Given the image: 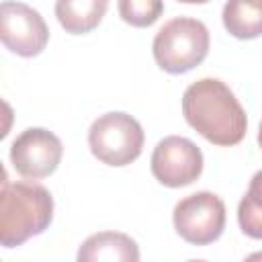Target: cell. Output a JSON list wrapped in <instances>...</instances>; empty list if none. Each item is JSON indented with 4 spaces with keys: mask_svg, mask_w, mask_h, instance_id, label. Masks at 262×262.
I'll return each instance as SVG.
<instances>
[{
    "mask_svg": "<svg viewBox=\"0 0 262 262\" xmlns=\"http://www.w3.org/2000/svg\"><path fill=\"white\" fill-rule=\"evenodd\" d=\"M182 115L213 145L229 147L246 137V111L229 86L217 78H201L184 90Z\"/></svg>",
    "mask_w": 262,
    "mask_h": 262,
    "instance_id": "1",
    "label": "cell"
},
{
    "mask_svg": "<svg viewBox=\"0 0 262 262\" xmlns=\"http://www.w3.org/2000/svg\"><path fill=\"white\" fill-rule=\"evenodd\" d=\"M53 219V196L37 182H2L0 194V244L23 246L29 237L43 233Z\"/></svg>",
    "mask_w": 262,
    "mask_h": 262,
    "instance_id": "2",
    "label": "cell"
},
{
    "mask_svg": "<svg viewBox=\"0 0 262 262\" xmlns=\"http://www.w3.org/2000/svg\"><path fill=\"white\" fill-rule=\"evenodd\" d=\"M209 29L190 16L168 20L154 37L151 49L156 63L168 74H184L209 53Z\"/></svg>",
    "mask_w": 262,
    "mask_h": 262,
    "instance_id": "3",
    "label": "cell"
},
{
    "mask_svg": "<svg viewBox=\"0 0 262 262\" xmlns=\"http://www.w3.org/2000/svg\"><path fill=\"white\" fill-rule=\"evenodd\" d=\"M143 129L127 113L100 115L88 129V145L96 160L106 166H127L143 149Z\"/></svg>",
    "mask_w": 262,
    "mask_h": 262,
    "instance_id": "4",
    "label": "cell"
},
{
    "mask_svg": "<svg viewBox=\"0 0 262 262\" xmlns=\"http://www.w3.org/2000/svg\"><path fill=\"white\" fill-rule=\"evenodd\" d=\"M172 221L184 242L192 246L213 244L225 229V203L209 190L188 194L176 203Z\"/></svg>",
    "mask_w": 262,
    "mask_h": 262,
    "instance_id": "5",
    "label": "cell"
},
{
    "mask_svg": "<svg viewBox=\"0 0 262 262\" xmlns=\"http://www.w3.org/2000/svg\"><path fill=\"white\" fill-rule=\"evenodd\" d=\"M0 39L8 51L20 57H35L45 49L49 29L29 4L4 0L0 4Z\"/></svg>",
    "mask_w": 262,
    "mask_h": 262,
    "instance_id": "6",
    "label": "cell"
},
{
    "mask_svg": "<svg viewBox=\"0 0 262 262\" xmlns=\"http://www.w3.org/2000/svg\"><path fill=\"white\" fill-rule=\"evenodd\" d=\"M203 172V154L199 145L180 135H170L158 141L151 154L154 178L168 186L180 188L192 184Z\"/></svg>",
    "mask_w": 262,
    "mask_h": 262,
    "instance_id": "7",
    "label": "cell"
},
{
    "mask_svg": "<svg viewBox=\"0 0 262 262\" xmlns=\"http://www.w3.org/2000/svg\"><path fill=\"white\" fill-rule=\"evenodd\" d=\"M63 145L57 135L47 129H25L10 145V164L25 178H45L53 174L61 162Z\"/></svg>",
    "mask_w": 262,
    "mask_h": 262,
    "instance_id": "8",
    "label": "cell"
},
{
    "mask_svg": "<svg viewBox=\"0 0 262 262\" xmlns=\"http://www.w3.org/2000/svg\"><path fill=\"white\" fill-rule=\"evenodd\" d=\"M80 262L108 260V262H137L139 248L135 239L119 231H100L90 235L78 250Z\"/></svg>",
    "mask_w": 262,
    "mask_h": 262,
    "instance_id": "9",
    "label": "cell"
},
{
    "mask_svg": "<svg viewBox=\"0 0 262 262\" xmlns=\"http://www.w3.org/2000/svg\"><path fill=\"white\" fill-rule=\"evenodd\" d=\"M106 8L108 0H55V16L70 35H86L94 31Z\"/></svg>",
    "mask_w": 262,
    "mask_h": 262,
    "instance_id": "10",
    "label": "cell"
},
{
    "mask_svg": "<svg viewBox=\"0 0 262 262\" xmlns=\"http://www.w3.org/2000/svg\"><path fill=\"white\" fill-rule=\"evenodd\" d=\"M221 16L223 27L235 39H256L262 35V0H227Z\"/></svg>",
    "mask_w": 262,
    "mask_h": 262,
    "instance_id": "11",
    "label": "cell"
},
{
    "mask_svg": "<svg viewBox=\"0 0 262 262\" xmlns=\"http://www.w3.org/2000/svg\"><path fill=\"white\" fill-rule=\"evenodd\" d=\"M237 221L248 237L262 239V170L252 176L248 192L239 201Z\"/></svg>",
    "mask_w": 262,
    "mask_h": 262,
    "instance_id": "12",
    "label": "cell"
},
{
    "mask_svg": "<svg viewBox=\"0 0 262 262\" xmlns=\"http://www.w3.org/2000/svg\"><path fill=\"white\" fill-rule=\"evenodd\" d=\"M164 12V0H119V16L131 27H151Z\"/></svg>",
    "mask_w": 262,
    "mask_h": 262,
    "instance_id": "13",
    "label": "cell"
},
{
    "mask_svg": "<svg viewBox=\"0 0 262 262\" xmlns=\"http://www.w3.org/2000/svg\"><path fill=\"white\" fill-rule=\"evenodd\" d=\"M178 2H182V4H205L209 0H178Z\"/></svg>",
    "mask_w": 262,
    "mask_h": 262,
    "instance_id": "14",
    "label": "cell"
},
{
    "mask_svg": "<svg viewBox=\"0 0 262 262\" xmlns=\"http://www.w3.org/2000/svg\"><path fill=\"white\" fill-rule=\"evenodd\" d=\"M258 143H260V147H262V123H260V129H258Z\"/></svg>",
    "mask_w": 262,
    "mask_h": 262,
    "instance_id": "15",
    "label": "cell"
}]
</instances>
